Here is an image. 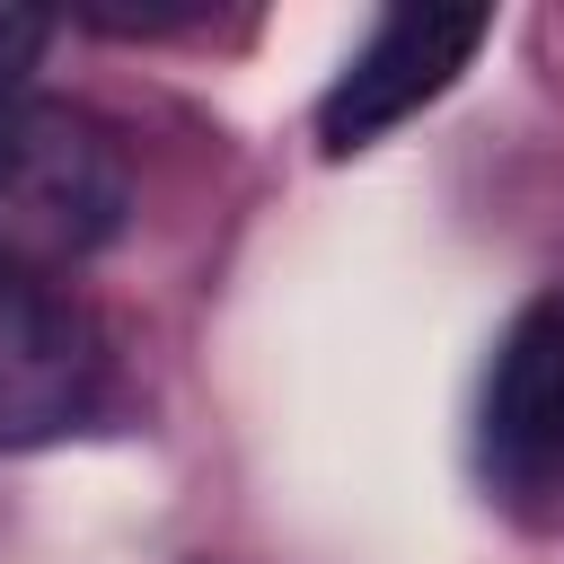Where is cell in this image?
<instances>
[{
  "label": "cell",
  "mask_w": 564,
  "mask_h": 564,
  "mask_svg": "<svg viewBox=\"0 0 564 564\" xmlns=\"http://www.w3.org/2000/svg\"><path fill=\"white\" fill-rule=\"evenodd\" d=\"M132 220V159L123 141L44 97L0 106V273H62L115 247Z\"/></svg>",
  "instance_id": "1"
},
{
  "label": "cell",
  "mask_w": 564,
  "mask_h": 564,
  "mask_svg": "<svg viewBox=\"0 0 564 564\" xmlns=\"http://www.w3.org/2000/svg\"><path fill=\"white\" fill-rule=\"evenodd\" d=\"M476 467L511 511L564 502V291L502 326L476 397Z\"/></svg>",
  "instance_id": "2"
},
{
  "label": "cell",
  "mask_w": 564,
  "mask_h": 564,
  "mask_svg": "<svg viewBox=\"0 0 564 564\" xmlns=\"http://www.w3.org/2000/svg\"><path fill=\"white\" fill-rule=\"evenodd\" d=\"M485 9H388L370 26V44L335 70V88L317 97V141L326 159H352L370 150L379 132H397L405 115H423L485 44Z\"/></svg>",
  "instance_id": "3"
},
{
  "label": "cell",
  "mask_w": 564,
  "mask_h": 564,
  "mask_svg": "<svg viewBox=\"0 0 564 564\" xmlns=\"http://www.w3.org/2000/svg\"><path fill=\"white\" fill-rule=\"evenodd\" d=\"M44 44H53V18H35V9H0V106L26 88V70L44 62Z\"/></svg>",
  "instance_id": "5"
},
{
  "label": "cell",
  "mask_w": 564,
  "mask_h": 564,
  "mask_svg": "<svg viewBox=\"0 0 564 564\" xmlns=\"http://www.w3.org/2000/svg\"><path fill=\"white\" fill-rule=\"evenodd\" d=\"M106 388V352L70 300H53L26 273H0V449L62 441L88 423Z\"/></svg>",
  "instance_id": "4"
}]
</instances>
